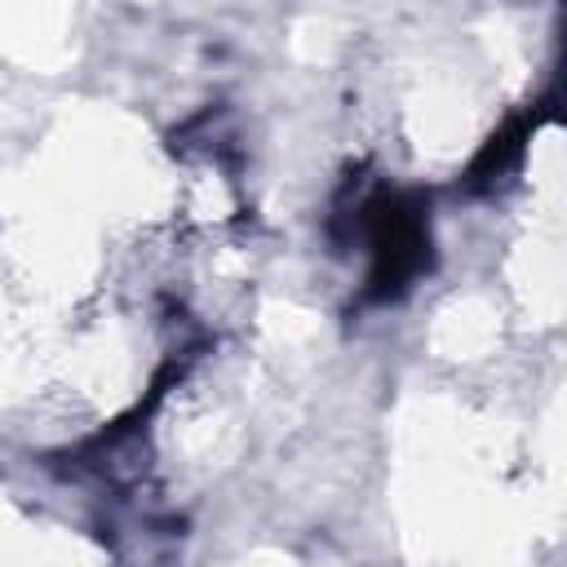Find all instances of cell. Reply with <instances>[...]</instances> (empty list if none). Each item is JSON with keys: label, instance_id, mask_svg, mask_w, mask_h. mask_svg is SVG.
<instances>
[{"label": "cell", "instance_id": "obj_1", "mask_svg": "<svg viewBox=\"0 0 567 567\" xmlns=\"http://www.w3.org/2000/svg\"><path fill=\"white\" fill-rule=\"evenodd\" d=\"M354 235L368 248L363 301H394L434 266L430 208L412 190L381 186L368 199H359L354 204Z\"/></svg>", "mask_w": 567, "mask_h": 567}, {"label": "cell", "instance_id": "obj_2", "mask_svg": "<svg viewBox=\"0 0 567 567\" xmlns=\"http://www.w3.org/2000/svg\"><path fill=\"white\" fill-rule=\"evenodd\" d=\"M532 137V120H509L501 133H492L487 137V146L474 155V164H470V186L474 190H483V186H492L496 177H505L518 159H523V142Z\"/></svg>", "mask_w": 567, "mask_h": 567}]
</instances>
